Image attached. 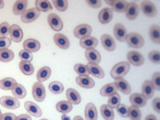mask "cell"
<instances>
[{
  "label": "cell",
  "mask_w": 160,
  "mask_h": 120,
  "mask_svg": "<svg viewBox=\"0 0 160 120\" xmlns=\"http://www.w3.org/2000/svg\"><path fill=\"white\" fill-rule=\"evenodd\" d=\"M141 8L143 13L148 17L153 18L157 14L156 7L150 1H142L141 3Z\"/></svg>",
  "instance_id": "cell-7"
},
{
  "label": "cell",
  "mask_w": 160,
  "mask_h": 120,
  "mask_svg": "<svg viewBox=\"0 0 160 120\" xmlns=\"http://www.w3.org/2000/svg\"><path fill=\"white\" fill-rule=\"evenodd\" d=\"M85 56L89 62L98 64L101 61V55L95 49H86L85 51Z\"/></svg>",
  "instance_id": "cell-25"
},
{
  "label": "cell",
  "mask_w": 160,
  "mask_h": 120,
  "mask_svg": "<svg viewBox=\"0 0 160 120\" xmlns=\"http://www.w3.org/2000/svg\"><path fill=\"white\" fill-rule=\"evenodd\" d=\"M19 56L21 61L31 62L32 60V52L25 49H22L19 52Z\"/></svg>",
  "instance_id": "cell-45"
},
{
  "label": "cell",
  "mask_w": 160,
  "mask_h": 120,
  "mask_svg": "<svg viewBox=\"0 0 160 120\" xmlns=\"http://www.w3.org/2000/svg\"><path fill=\"white\" fill-rule=\"evenodd\" d=\"M56 110L62 114H66L72 109V104L68 101H60L56 105Z\"/></svg>",
  "instance_id": "cell-31"
},
{
  "label": "cell",
  "mask_w": 160,
  "mask_h": 120,
  "mask_svg": "<svg viewBox=\"0 0 160 120\" xmlns=\"http://www.w3.org/2000/svg\"><path fill=\"white\" fill-rule=\"evenodd\" d=\"M86 66L90 74L97 78H103L104 77V72L103 69L97 64L88 62Z\"/></svg>",
  "instance_id": "cell-22"
},
{
  "label": "cell",
  "mask_w": 160,
  "mask_h": 120,
  "mask_svg": "<svg viewBox=\"0 0 160 120\" xmlns=\"http://www.w3.org/2000/svg\"><path fill=\"white\" fill-rule=\"evenodd\" d=\"M128 117L131 120H140L141 112L139 108L131 106L128 108Z\"/></svg>",
  "instance_id": "cell-40"
},
{
  "label": "cell",
  "mask_w": 160,
  "mask_h": 120,
  "mask_svg": "<svg viewBox=\"0 0 160 120\" xmlns=\"http://www.w3.org/2000/svg\"><path fill=\"white\" fill-rule=\"evenodd\" d=\"M10 25L6 22H3L0 24V38H6L9 34Z\"/></svg>",
  "instance_id": "cell-44"
},
{
  "label": "cell",
  "mask_w": 160,
  "mask_h": 120,
  "mask_svg": "<svg viewBox=\"0 0 160 120\" xmlns=\"http://www.w3.org/2000/svg\"><path fill=\"white\" fill-rule=\"evenodd\" d=\"M76 83L81 88L90 89L94 86V81L89 76H79L76 79Z\"/></svg>",
  "instance_id": "cell-17"
},
{
  "label": "cell",
  "mask_w": 160,
  "mask_h": 120,
  "mask_svg": "<svg viewBox=\"0 0 160 120\" xmlns=\"http://www.w3.org/2000/svg\"><path fill=\"white\" fill-rule=\"evenodd\" d=\"M4 1L2 0H0V9H2L4 7Z\"/></svg>",
  "instance_id": "cell-57"
},
{
  "label": "cell",
  "mask_w": 160,
  "mask_h": 120,
  "mask_svg": "<svg viewBox=\"0 0 160 120\" xmlns=\"http://www.w3.org/2000/svg\"><path fill=\"white\" fill-rule=\"evenodd\" d=\"M125 12L126 15L129 19L134 20L139 14V8L137 3L133 1H131L128 2V5Z\"/></svg>",
  "instance_id": "cell-15"
},
{
  "label": "cell",
  "mask_w": 160,
  "mask_h": 120,
  "mask_svg": "<svg viewBox=\"0 0 160 120\" xmlns=\"http://www.w3.org/2000/svg\"><path fill=\"white\" fill-rule=\"evenodd\" d=\"M51 74V70L50 68L48 66H43L38 70L36 74V78L38 82H42L47 81L50 78Z\"/></svg>",
  "instance_id": "cell-29"
},
{
  "label": "cell",
  "mask_w": 160,
  "mask_h": 120,
  "mask_svg": "<svg viewBox=\"0 0 160 120\" xmlns=\"http://www.w3.org/2000/svg\"><path fill=\"white\" fill-rule=\"evenodd\" d=\"M12 93L16 99H22L26 97L27 92L26 88L21 84L17 83L11 89Z\"/></svg>",
  "instance_id": "cell-32"
},
{
  "label": "cell",
  "mask_w": 160,
  "mask_h": 120,
  "mask_svg": "<svg viewBox=\"0 0 160 120\" xmlns=\"http://www.w3.org/2000/svg\"><path fill=\"white\" fill-rule=\"evenodd\" d=\"M86 2L92 8H99L102 4L101 0H86Z\"/></svg>",
  "instance_id": "cell-50"
},
{
  "label": "cell",
  "mask_w": 160,
  "mask_h": 120,
  "mask_svg": "<svg viewBox=\"0 0 160 120\" xmlns=\"http://www.w3.org/2000/svg\"><path fill=\"white\" fill-rule=\"evenodd\" d=\"M151 83L154 88L157 91L160 90V72H155L152 77V80L151 81Z\"/></svg>",
  "instance_id": "cell-46"
},
{
  "label": "cell",
  "mask_w": 160,
  "mask_h": 120,
  "mask_svg": "<svg viewBox=\"0 0 160 120\" xmlns=\"http://www.w3.org/2000/svg\"><path fill=\"white\" fill-rule=\"evenodd\" d=\"M80 46L86 49H94L98 44V40L92 36H88L80 39Z\"/></svg>",
  "instance_id": "cell-19"
},
{
  "label": "cell",
  "mask_w": 160,
  "mask_h": 120,
  "mask_svg": "<svg viewBox=\"0 0 160 120\" xmlns=\"http://www.w3.org/2000/svg\"><path fill=\"white\" fill-rule=\"evenodd\" d=\"M56 45L62 49H67L69 48L70 41L68 38L61 33H56L53 37Z\"/></svg>",
  "instance_id": "cell-10"
},
{
  "label": "cell",
  "mask_w": 160,
  "mask_h": 120,
  "mask_svg": "<svg viewBox=\"0 0 160 120\" xmlns=\"http://www.w3.org/2000/svg\"><path fill=\"white\" fill-rule=\"evenodd\" d=\"M105 2L111 5L114 11L119 12H125L128 5V1L122 0H110L105 1Z\"/></svg>",
  "instance_id": "cell-14"
},
{
  "label": "cell",
  "mask_w": 160,
  "mask_h": 120,
  "mask_svg": "<svg viewBox=\"0 0 160 120\" xmlns=\"http://www.w3.org/2000/svg\"><path fill=\"white\" fill-rule=\"evenodd\" d=\"M21 71L27 76L32 75L34 73V68L31 62L21 61L19 64Z\"/></svg>",
  "instance_id": "cell-34"
},
{
  "label": "cell",
  "mask_w": 160,
  "mask_h": 120,
  "mask_svg": "<svg viewBox=\"0 0 160 120\" xmlns=\"http://www.w3.org/2000/svg\"><path fill=\"white\" fill-rule=\"evenodd\" d=\"M152 106L154 109L158 112H160V98H156L152 101Z\"/></svg>",
  "instance_id": "cell-52"
},
{
  "label": "cell",
  "mask_w": 160,
  "mask_h": 120,
  "mask_svg": "<svg viewBox=\"0 0 160 120\" xmlns=\"http://www.w3.org/2000/svg\"><path fill=\"white\" fill-rule=\"evenodd\" d=\"M84 116L86 120H98V111L94 103L89 102L86 104Z\"/></svg>",
  "instance_id": "cell-16"
},
{
  "label": "cell",
  "mask_w": 160,
  "mask_h": 120,
  "mask_svg": "<svg viewBox=\"0 0 160 120\" xmlns=\"http://www.w3.org/2000/svg\"><path fill=\"white\" fill-rule=\"evenodd\" d=\"M114 34L116 38L118 41L121 42H124L126 41L128 32L125 26L122 23L118 22L114 25Z\"/></svg>",
  "instance_id": "cell-11"
},
{
  "label": "cell",
  "mask_w": 160,
  "mask_h": 120,
  "mask_svg": "<svg viewBox=\"0 0 160 120\" xmlns=\"http://www.w3.org/2000/svg\"><path fill=\"white\" fill-rule=\"evenodd\" d=\"M145 120H158V119H157V118H156L154 115H153V114H149V115H148V116L146 118Z\"/></svg>",
  "instance_id": "cell-54"
},
{
  "label": "cell",
  "mask_w": 160,
  "mask_h": 120,
  "mask_svg": "<svg viewBox=\"0 0 160 120\" xmlns=\"http://www.w3.org/2000/svg\"><path fill=\"white\" fill-rule=\"evenodd\" d=\"M149 59L155 64L160 63V52L158 51H152L149 53Z\"/></svg>",
  "instance_id": "cell-48"
},
{
  "label": "cell",
  "mask_w": 160,
  "mask_h": 120,
  "mask_svg": "<svg viewBox=\"0 0 160 120\" xmlns=\"http://www.w3.org/2000/svg\"><path fill=\"white\" fill-rule=\"evenodd\" d=\"M11 44V39L9 38H0V50L8 49Z\"/></svg>",
  "instance_id": "cell-49"
},
{
  "label": "cell",
  "mask_w": 160,
  "mask_h": 120,
  "mask_svg": "<svg viewBox=\"0 0 160 120\" xmlns=\"http://www.w3.org/2000/svg\"><path fill=\"white\" fill-rule=\"evenodd\" d=\"M48 22L50 27L54 31H61L63 26L61 19L55 13H50L48 16Z\"/></svg>",
  "instance_id": "cell-9"
},
{
  "label": "cell",
  "mask_w": 160,
  "mask_h": 120,
  "mask_svg": "<svg viewBox=\"0 0 160 120\" xmlns=\"http://www.w3.org/2000/svg\"><path fill=\"white\" fill-rule=\"evenodd\" d=\"M117 108L118 114L122 118L128 117V107L124 104H119Z\"/></svg>",
  "instance_id": "cell-47"
},
{
  "label": "cell",
  "mask_w": 160,
  "mask_h": 120,
  "mask_svg": "<svg viewBox=\"0 0 160 120\" xmlns=\"http://www.w3.org/2000/svg\"><path fill=\"white\" fill-rule=\"evenodd\" d=\"M1 105L8 109H16L20 106L19 101L14 97L4 96L0 98Z\"/></svg>",
  "instance_id": "cell-5"
},
{
  "label": "cell",
  "mask_w": 160,
  "mask_h": 120,
  "mask_svg": "<svg viewBox=\"0 0 160 120\" xmlns=\"http://www.w3.org/2000/svg\"><path fill=\"white\" fill-rule=\"evenodd\" d=\"M126 41L130 47L136 49L141 48L144 44V40L142 36L134 32L128 34Z\"/></svg>",
  "instance_id": "cell-2"
},
{
  "label": "cell",
  "mask_w": 160,
  "mask_h": 120,
  "mask_svg": "<svg viewBox=\"0 0 160 120\" xmlns=\"http://www.w3.org/2000/svg\"><path fill=\"white\" fill-rule=\"evenodd\" d=\"M49 91L55 94H61L64 90V86L59 81H52L49 84Z\"/></svg>",
  "instance_id": "cell-39"
},
{
  "label": "cell",
  "mask_w": 160,
  "mask_h": 120,
  "mask_svg": "<svg viewBox=\"0 0 160 120\" xmlns=\"http://www.w3.org/2000/svg\"><path fill=\"white\" fill-rule=\"evenodd\" d=\"M24 49L31 52H34L39 50L41 44L40 42L34 39H28L25 40L22 44Z\"/></svg>",
  "instance_id": "cell-23"
},
{
  "label": "cell",
  "mask_w": 160,
  "mask_h": 120,
  "mask_svg": "<svg viewBox=\"0 0 160 120\" xmlns=\"http://www.w3.org/2000/svg\"><path fill=\"white\" fill-rule=\"evenodd\" d=\"M52 2L55 8L59 11H64L68 8V3L66 0H52Z\"/></svg>",
  "instance_id": "cell-43"
},
{
  "label": "cell",
  "mask_w": 160,
  "mask_h": 120,
  "mask_svg": "<svg viewBox=\"0 0 160 120\" xmlns=\"http://www.w3.org/2000/svg\"><path fill=\"white\" fill-rule=\"evenodd\" d=\"M40 16V11L36 8H32L27 9L21 16L22 22L30 23L36 20Z\"/></svg>",
  "instance_id": "cell-4"
},
{
  "label": "cell",
  "mask_w": 160,
  "mask_h": 120,
  "mask_svg": "<svg viewBox=\"0 0 160 120\" xmlns=\"http://www.w3.org/2000/svg\"><path fill=\"white\" fill-rule=\"evenodd\" d=\"M16 116L11 112H6L1 115V120H15Z\"/></svg>",
  "instance_id": "cell-51"
},
{
  "label": "cell",
  "mask_w": 160,
  "mask_h": 120,
  "mask_svg": "<svg viewBox=\"0 0 160 120\" xmlns=\"http://www.w3.org/2000/svg\"><path fill=\"white\" fill-rule=\"evenodd\" d=\"M118 89L115 82H111L104 86L100 90V94L102 96L109 97L111 95L116 93Z\"/></svg>",
  "instance_id": "cell-30"
},
{
  "label": "cell",
  "mask_w": 160,
  "mask_h": 120,
  "mask_svg": "<svg viewBox=\"0 0 160 120\" xmlns=\"http://www.w3.org/2000/svg\"><path fill=\"white\" fill-rule=\"evenodd\" d=\"M32 94L38 102L43 101L46 97V89L44 85L40 82H35L32 87Z\"/></svg>",
  "instance_id": "cell-3"
},
{
  "label": "cell",
  "mask_w": 160,
  "mask_h": 120,
  "mask_svg": "<svg viewBox=\"0 0 160 120\" xmlns=\"http://www.w3.org/2000/svg\"><path fill=\"white\" fill-rule=\"evenodd\" d=\"M61 120H71V119L69 116H68L66 114H63L61 116Z\"/></svg>",
  "instance_id": "cell-55"
},
{
  "label": "cell",
  "mask_w": 160,
  "mask_h": 120,
  "mask_svg": "<svg viewBox=\"0 0 160 120\" xmlns=\"http://www.w3.org/2000/svg\"><path fill=\"white\" fill-rule=\"evenodd\" d=\"M9 36L11 41L19 42L23 38V32L21 27L17 24L11 25L9 29Z\"/></svg>",
  "instance_id": "cell-13"
},
{
  "label": "cell",
  "mask_w": 160,
  "mask_h": 120,
  "mask_svg": "<svg viewBox=\"0 0 160 120\" xmlns=\"http://www.w3.org/2000/svg\"><path fill=\"white\" fill-rule=\"evenodd\" d=\"M112 16H113L112 9L110 8H105L99 12L98 19L101 23L108 24L112 20Z\"/></svg>",
  "instance_id": "cell-21"
},
{
  "label": "cell",
  "mask_w": 160,
  "mask_h": 120,
  "mask_svg": "<svg viewBox=\"0 0 160 120\" xmlns=\"http://www.w3.org/2000/svg\"><path fill=\"white\" fill-rule=\"evenodd\" d=\"M74 69L79 76H88L89 74L86 65L78 63L75 64Z\"/></svg>",
  "instance_id": "cell-42"
},
{
  "label": "cell",
  "mask_w": 160,
  "mask_h": 120,
  "mask_svg": "<svg viewBox=\"0 0 160 120\" xmlns=\"http://www.w3.org/2000/svg\"><path fill=\"white\" fill-rule=\"evenodd\" d=\"M101 114L105 120H113L114 113L111 108L108 104H102L101 107Z\"/></svg>",
  "instance_id": "cell-36"
},
{
  "label": "cell",
  "mask_w": 160,
  "mask_h": 120,
  "mask_svg": "<svg viewBox=\"0 0 160 120\" xmlns=\"http://www.w3.org/2000/svg\"><path fill=\"white\" fill-rule=\"evenodd\" d=\"M154 93V88L149 80H146L142 84V94L146 98H151Z\"/></svg>",
  "instance_id": "cell-28"
},
{
  "label": "cell",
  "mask_w": 160,
  "mask_h": 120,
  "mask_svg": "<svg viewBox=\"0 0 160 120\" xmlns=\"http://www.w3.org/2000/svg\"><path fill=\"white\" fill-rule=\"evenodd\" d=\"M24 108L30 114V115L38 118L42 115L41 109L38 105L31 101H26L24 103Z\"/></svg>",
  "instance_id": "cell-20"
},
{
  "label": "cell",
  "mask_w": 160,
  "mask_h": 120,
  "mask_svg": "<svg viewBox=\"0 0 160 120\" xmlns=\"http://www.w3.org/2000/svg\"><path fill=\"white\" fill-rule=\"evenodd\" d=\"M120 102H121L120 95L116 92L109 97V99L108 101V105L110 108L113 109V108H116L118 106L119 104H121Z\"/></svg>",
  "instance_id": "cell-41"
},
{
  "label": "cell",
  "mask_w": 160,
  "mask_h": 120,
  "mask_svg": "<svg viewBox=\"0 0 160 120\" xmlns=\"http://www.w3.org/2000/svg\"><path fill=\"white\" fill-rule=\"evenodd\" d=\"M17 84L16 81L11 78H6L0 80V88L2 90H11Z\"/></svg>",
  "instance_id": "cell-35"
},
{
  "label": "cell",
  "mask_w": 160,
  "mask_h": 120,
  "mask_svg": "<svg viewBox=\"0 0 160 120\" xmlns=\"http://www.w3.org/2000/svg\"><path fill=\"white\" fill-rule=\"evenodd\" d=\"M15 120H32L31 117L26 114H22L18 116Z\"/></svg>",
  "instance_id": "cell-53"
},
{
  "label": "cell",
  "mask_w": 160,
  "mask_h": 120,
  "mask_svg": "<svg viewBox=\"0 0 160 120\" xmlns=\"http://www.w3.org/2000/svg\"><path fill=\"white\" fill-rule=\"evenodd\" d=\"M130 65L128 62L122 61L118 62L112 68L111 71V76L112 78L116 79L123 78L129 72Z\"/></svg>",
  "instance_id": "cell-1"
},
{
  "label": "cell",
  "mask_w": 160,
  "mask_h": 120,
  "mask_svg": "<svg viewBox=\"0 0 160 120\" xmlns=\"http://www.w3.org/2000/svg\"><path fill=\"white\" fill-rule=\"evenodd\" d=\"M114 82L118 91H120L124 94H129L131 93V87L129 82L123 78L116 79Z\"/></svg>",
  "instance_id": "cell-24"
},
{
  "label": "cell",
  "mask_w": 160,
  "mask_h": 120,
  "mask_svg": "<svg viewBox=\"0 0 160 120\" xmlns=\"http://www.w3.org/2000/svg\"><path fill=\"white\" fill-rule=\"evenodd\" d=\"M72 120H84V119L80 116H76Z\"/></svg>",
  "instance_id": "cell-56"
},
{
  "label": "cell",
  "mask_w": 160,
  "mask_h": 120,
  "mask_svg": "<svg viewBox=\"0 0 160 120\" xmlns=\"http://www.w3.org/2000/svg\"><path fill=\"white\" fill-rule=\"evenodd\" d=\"M36 8L42 12H48L52 9L51 2L48 0H37L35 2Z\"/></svg>",
  "instance_id": "cell-38"
},
{
  "label": "cell",
  "mask_w": 160,
  "mask_h": 120,
  "mask_svg": "<svg viewBox=\"0 0 160 120\" xmlns=\"http://www.w3.org/2000/svg\"><path fill=\"white\" fill-rule=\"evenodd\" d=\"M101 42L103 48L108 51H112L116 48V42L112 36L109 34H103L101 36Z\"/></svg>",
  "instance_id": "cell-18"
},
{
  "label": "cell",
  "mask_w": 160,
  "mask_h": 120,
  "mask_svg": "<svg viewBox=\"0 0 160 120\" xmlns=\"http://www.w3.org/2000/svg\"><path fill=\"white\" fill-rule=\"evenodd\" d=\"M129 101L132 106L138 108L144 107L147 103V99L140 93H133L129 97Z\"/></svg>",
  "instance_id": "cell-12"
},
{
  "label": "cell",
  "mask_w": 160,
  "mask_h": 120,
  "mask_svg": "<svg viewBox=\"0 0 160 120\" xmlns=\"http://www.w3.org/2000/svg\"><path fill=\"white\" fill-rule=\"evenodd\" d=\"M92 32V28L87 24H81L77 26L74 29V35L78 39L89 36Z\"/></svg>",
  "instance_id": "cell-6"
},
{
  "label": "cell",
  "mask_w": 160,
  "mask_h": 120,
  "mask_svg": "<svg viewBox=\"0 0 160 120\" xmlns=\"http://www.w3.org/2000/svg\"><path fill=\"white\" fill-rule=\"evenodd\" d=\"M40 120H48V119H41Z\"/></svg>",
  "instance_id": "cell-59"
},
{
  "label": "cell",
  "mask_w": 160,
  "mask_h": 120,
  "mask_svg": "<svg viewBox=\"0 0 160 120\" xmlns=\"http://www.w3.org/2000/svg\"><path fill=\"white\" fill-rule=\"evenodd\" d=\"M14 58V52L9 49H3L0 50V61L8 62L11 61Z\"/></svg>",
  "instance_id": "cell-37"
},
{
  "label": "cell",
  "mask_w": 160,
  "mask_h": 120,
  "mask_svg": "<svg viewBox=\"0 0 160 120\" xmlns=\"http://www.w3.org/2000/svg\"><path fill=\"white\" fill-rule=\"evenodd\" d=\"M1 115H2V113H1V109H0V120H1Z\"/></svg>",
  "instance_id": "cell-58"
},
{
  "label": "cell",
  "mask_w": 160,
  "mask_h": 120,
  "mask_svg": "<svg viewBox=\"0 0 160 120\" xmlns=\"http://www.w3.org/2000/svg\"><path fill=\"white\" fill-rule=\"evenodd\" d=\"M127 59L131 64L136 66H141L144 62V58L142 54L136 51H129L127 54Z\"/></svg>",
  "instance_id": "cell-8"
},
{
  "label": "cell",
  "mask_w": 160,
  "mask_h": 120,
  "mask_svg": "<svg viewBox=\"0 0 160 120\" xmlns=\"http://www.w3.org/2000/svg\"><path fill=\"white\" fill-rule=\"evenodd\" d=\"M28 1L27 0H18L12 8V12L15 15H22L26 11Z\"/></svg>",
  "instance_id": "cell-27"
},
{
  "label": "cell",
  "mask_w": 160,
  "mask_h": 120,
  "mask_svg": "<svg viewBox=\"0 0 160 120\" xmlns=\"http://www.w3.org/2000/svg\"><path fill=\"white\" fill-rule=\"evenodd\" d=\"M66 98L72 104H78L81 101L79 93L73 88H69L66 90Z\"/></svg>",
  "instance_id": "cell-26"
},
{
  "label": "cell",
  "mask_w": 160,
  "mask_h": 120,
  "mask_svg": "<svg viewBox=\"0 0 160 120\" xmlns=\"http://www.w3.org/2000/svg\"><path fill=\"white\" fill-rule=\"evenodd\" d=\"M149 37L155 43L160 42V28L157 24H153L149 29Z\"/></svg>",
  "instance_id": "cell-33"
}]
</instances>
